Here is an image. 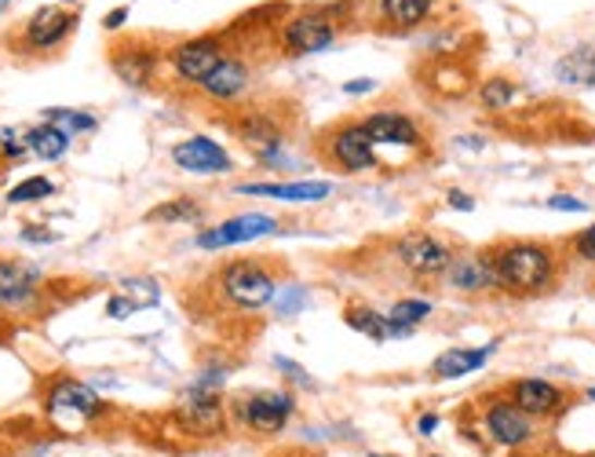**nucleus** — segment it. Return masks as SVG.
Instances as JSON below:
<instances>
[{"label": "nucleus", "instance_id": "1", "mask_svg": "<svg viewBox=\"0 0 595 457\" xmlns=\"http://www.w3.org/2000/svg\"><path fill=\"white\" fill-rule=\"evenodd\" d=\"M489 260H494L497 293L515 300L545 297L562 278L559 249L537 238H508V242L489 245Z\"/></svg>", "mask_w": 595, "mask_h": 457}, {"label": "nucleus", "instance_id": "41", "mask_svg": "<svg viewBox=\"0 0 595 457\" xmlns=\"http://www.w3.org/2000/svg\"><path fill=\"white\" fill-rule=\"evenodd\" d=\"M435 429H438V413H421L416 418V432L421 435H435Z\"/></svg>", "mask_w": 595, "mask_h": 457}, {"label": "nucleus", "instance_id": "15", "mask_svg": "<svg viewBox=\"0 0 595 457\" xmlns=\"http://www.w3.org/2000/svg\"><path fill=\"white\" fill-rule=\"evenodd\" d=\"M45 407H48V413H73V418H81V421H92L102 413V399L88 388V384L62 377L51 384Z\"/></svg>", "mask_w": 595, "mask_h": 457}, {"label": "nucleus", "instance_id": "10", "mask_svg": "<svg viewBox=\"0 0 595 457\" xmlns=\"http://www.w3.org/2000/svg\"><path fill=\"white\" fill-rule=\"evenodd\" d=\"M278 231V220L267 213H242V216H231V220L216 224V227H205L197 234V245L202 249H227V245H245V242H256V238H267Z\"/></svg>", "mask_w": 595, "mask_h": 457}, {"label": "nucleus", "instance_id": "9", "mask_svg": "<svg viewBox=\"0 0 595 457\" xmlns=\"http://www.w3.org/2000/svg\"><path fill=\"white\" fill-rule=\"evenodd\" d=\"M442 282L453 293L478 297V293H497V275H494V260L489 249H467V253H453V264L446 267Z\"/></svg>", "mask_w": 595, "mask_h": 457}, {"label": "nucleus", "instance_id": "26", "mask_svg": "<svg viewBox=\"0 0 595 457\" xmlns=\"http://www.w3.org/2000/svg\"><path fill=\"white\" fill-rule=\"evenodd\" d=\"M432 300H416V297H402V300H394V304L388 308V318L394 322V326H402V329H413L416 334V326L421 322L432 318Z\"/></svg>", "mask_w": 595, "mask_h": 457}, {"label": "nucleus", "instance_id": "13", "mask_svg": "<svg viewBox=\"0 0 595 457\" xmlns=\"http://www.w3.org/2000/svg\"><path fill=\"white\" fill-rule=\"evenodd\" d=\"M73 29H77V15L73 12H62V8H37L23 26V45L34 51L59 48Z\"/></svg>", "mask_w": 595, "mask_h": 457}, {"label": "nucleus", "instance_id": "7", "mask_svg": "<svg viewBox=\"0 0 595 457\" xmlns=\"http://www.w3.org/2000/svg\"><path fill=\"white\" fill-rule=\"evenodd\" d=\"M483 432L489 443L497 446H508V450H519V446H530L534 443V418H526L523 410L515 407L508 396L500 399H489L483 407Z\"/></svg>", "mask_w": 595, "mask_h": 457}, {"label": "nucleus", "instance_id": "34", "mask_svg": "<svg viewBox=\"0 0 595 457\" xmlns=\"http://www.w3.org/2000/svg\"><path fill=\"white\" fill-rule=\"evenodd\" d=\"M0 151H4L8 158H23V154L29 151L26 136H23V132H15V129H0Z\"/></svg>", "mask_w": 595, "mask_h": 457}, {"label": "nucleus", "instance_id": "2", "mask_svg": "<svg viewBox=\"0 0 595 457\" xmlns=\"http://www.w3.org/2000/svg\"><path fill=\"white\" fill-rule=\"evenodd\" d=\"M343 34V8L337 4H315L292 12L278 29V45L286 56H318L329 51Z\"/></svg>", "mask_w": 595, "mask_h": 457}, {"label": "nucleus", "instance_id": "6", "mask_svg": "<svg viewBox=\"0 0 595 457\" xmlns=\"http://www.w3.org/2000/svg\"><path fill=\"white\" fill-rule=\"evenodd\" d=\"M453 253L457 249L432 231H410L394 242V260L416 278H442L453 264Z\"/></svg>", "mask_w": 595, "mask_h": 457}, {"label": "nucleus", "instance_id": "33", "mask_svg": "<svg viewBox=\"0 0 595 457\" xmlns=\"http://www.w3.org/2000/svg\"><path fill=\"white\" fill-rule=\"evenodd\" d=\"M275 300H278L281 315H296L300 304L307 300V289L304 286H289V289H281V297H275Z\"/></svg>", "mask_w": 595, "mask_h": 457}, {"label": "nucleus", "instance_id": "25", "mask_svg": "<svg viewBox=\"0 0 595 457\" xmlns=\"http://www.w3.org/2000/svg\"><path fill=\"white\" fill-rule=\"evenodd\" d=\"M26 147L37 154V158H45V161H59L62 154H66L70 147V136L66 132H59L56 124H37V129H29L26 132Z\"/></svg>", "mask_w": 595, "mask_h": 457}, {"label": "nucleus", "instance_id": "44", "mask_svg": "<svg viewBox=\"0 0 595 457\" xmlns=\"http://www.w3.org/2000/svg\"><path fill=\"white\" fill-rule=\"evenodd\" d=\"M369 457H399V454H369Z\"/></svg>", "mask_w": 595, "mask_h": 457}, {"label": "nucleus", "instance_id": "39", "mask_svg": "<svg viewBox=\"0 0 595 457\" xmlns=\"http://www.w3.org/2000/svg\"><path fill=\"white\" fill-rule=\"evenodd\" d=\"M275 366L278 370H286V377H292V381H300V384H304V388H311V377H307V373H300V366H296V362H292V359H275Z\"/></svg>", "mask_w": 595, "mask_h": 457}, {"label": "nucleus", "instance_id": "4", "mask_svg": "<svg viewBox=\"0 0 595 457\" xmlns=\"http://www.w3.org/2000/svg\"><path fill=\"white\" fill-rule=\"evenodd\" d=\"M219 289L234 308L259 311L278 297V275L270 272L264 260H231L219 272Z\"/></svg>", "mask_w": 595, "mask_h": 457}, {"label": "nucleus", "instance_id": "45", "mask_svg": "<svg viewBox=\"0 0 595 457\" xmlns=\"http://www.w3.org/2000/svg\"><path fill=\"white\" fill-rule=\"evenodd\" d=\"M584 396H588V399H595V388H588V392H584Z\"/></svg>", "mask_w": 595, "mask_h": 457}, {"label": "nucleus", "instance_id": "24", "mask_svg": "<svg viewBox=\"0 0 595 457\" xmlns=\"http://www.w3.org/2000/svg\"><path fill=\"white\" fill-rule=\"evenodd\" d=\"M556 77L573 88H595V48L581 45L556 62Z\"/></svg>", "mask_w": 595, "mask_h": 457}, {"label": "nucleus", "instance_id": "35", "mask_svg": "<svg viewBox=\"0 0 595 457\" xmlns=\"http://www.w3.org/2000/svg\"><path fill=\"white\" fill-rule=\"evenodd\" d=\"M545 205L551 213H588V202L573 199V194H551Z\"/></svg>", "mask_w": 595, "mask_h": 457}, {"label": "nucleus", "instance_id": "11", "mask_svg": "<svg viewBox=\"0 0 595 457\" xmlns=\"http://www.w3.org/2000/svg\"><path fill=\"white\" fill-rule=\"evenodd\" d=\"M505 396L515 402L519 410L526 413V418H556V413L567 407V392L559 388V384H551L545 377H519L508 384Z\"/></svg>", "mask_w": 595, "mask_h": 457}, {"label": "nucleus", "instance_id": "32", "mask_svg": "<svg viewBox=\"0 0 595 457\" xmlns=\"http://www.w3.org/2000/svg\"><path fill=\"white\" fill-rule=\"evenodd\" d=\"M570 249H573V256L584 260V264H595V224L581 227V231L570 238Z\"/></svg>", "mask_w": 595, "mask_h": 457}, {"label": "nucleus", "instance_id": "16", "mask_svg": "<svg viewBox=\"0 0 595 457\" xmlns=\"http://www.w3.org/2000/svg\"><path fill=\"white\" fill-rule=\"evenodd\" d=\"M438 0H377V26L388 34H410L435 15Z\"/></svg>", "mask_w": 595, "mask_h": 457}, {"label": "nucleus", "instance_id": "30", "mask_svg": "<svg viewBox=\"0 0 595 457\" xmlns=\"http://www.w3.org/2000/svg\"><path fill=\"white\" fill-rule=\"evenodd\" d=\"M197 213H202V205H197L194 199H175V202L158 205V209H150L146 213V220L150 224H186V220H194Z\"/></svg>", "mask_w": 595, "mask_h": 457}, {"label": "nucleus", "instance_id": "36", "mask_svg": "<svg viewBox=\"0 0 595 457\" xmlns=\"http://www.w3.org/2000/svg\"><path fill=\"white\" fill-rule=\"evenodd\" d=\"M135 311H139V308H135V300H132V297H121V293H118V297H110V300H107V315H110V318H118V322H121V318H129V315H135Z\"/></svg>", "mask_w": 595, "mask_h": 457}, {"label": "nucleus", "instance_id": "20", "mask_svg": "<svg viewBox=\"0 0 595 457\" xmlns=\"http://www.w3.org/2000/svg\"><path fill=\"white\" fill-rule=\"evenodd\" d=\"M248 81H253V70H248V62L238 59V56H227L212 70V74L205 77L202 92H205L208 99H216V103H231V99H238L248 88Z\"/></svg>", "mask_w": 595, "mask_h": 457}, {"label": "nucleus", "instance_id": "19", "mask_svg": "<svg viewBox=\"0 0 595 457\" xmlns=\"http://www.w3.org/2000/svg\"><path fill=\"white\" fill-rule=\"evenodd\" d=\"M110 67L113 74H118L124 85L132 88H146L154 81V74H158V56H154L150 48L143 45H118L110 56Z\"/></svg>", "mask_w": 595, "mask_h": 457}, {"label": "nucleus", "instance_id": "5", "mask_svg": "<svg viewBox=\"0 0 595 457\" xmlns=\"http://www.w3.org/2000/svg\"><path fill=\"white\" fill-rule=\"evenodd\" d=\"M238 421L242 429L256 435H278L289 424V418L296 413V396L286 388H267V392H248L238 399Z\"/></svg>", "mask_w": 595, "mask_h": 457}, {"label": "nucleus", "instance_id": "3", "mask_svg": "<svg viewBox=\"0 0 595 457\" xmlns=\"http://www.w3.org/2000/svg\"><path fill=\"white\" fill-rule=\"evenodd\" d=\"M377 151L380 147L373 143L369 129H365L362 118L340 121V124H332V129H326L318 136L321 161L332 165V169H340V172H348V176L377 169V165H380Z\"/></svg>", "mask_w": 595, "mask_h": 457}, {"label": "nucleus", "instance_id": "29", "mask_svg": "<svg viewBox=\"0 0 595 457\" xmlns=\"http://www.w3.org/2000/svg\"><path fill=\"white\" fill-rule=\"evenodd\" d=\"M56 194V183L48 180V176H29V180L15 183L12 191H8V202L12 205H29V202H45Z\"/></svg>", "mask_w": 595, "mask_h": 457}, {"label": "nucleus", "instance_id": "43", "mask_svg": "<svg viewBox=\"0 0 595 457\" xmlns=\"http://www.w3.org/2000/svg\"><path fill=\"white\" fill-rule=\"evenodd\" d=\"M8 8H12V0H0V15H4V12H8Z\"/></svg>", "mask_w": 595, "mask_h": 457}, {"label": "nucleus", "instance_id": "12", "mask_svg": "<svg viewBox=\"0 0 595 457\" xmlns=\"http://www.w3.org/2000/svg\"><path fill=\"white\" fill-rule=\"evenodd\" d=\"M365 129L377 147H402V151H421L424 147V132L410 113L402 110H377L365 113Z\"/></svg>", "mask_w": 595, "mask_h": 457}, {"label": "nucleus", "instance_id": "38", "mask_svg": "<svg viewBox=\"0 0 595 457\" xmlns=\"http://www.w3.org/2000/svg\"><path fill=\"white\" fill-rule=\"evenodd\" d=\"M446 205H450V209H457V213H472L475 209V199L467 191H457V187H453V191L446 194Z\"/></svg>", "mask_w": 595, "mask_h": 457}, {"label": "nucleus", "instance_id": "21", "mask_svg": "<svg viewBox=\"0 0 595 457\" xmlns=\"http://www.w3.org/2000/svg\"><path fill=\"white\" fill-rule=\"evenodd\" d=\"M494 351H497V340L494 345H483V348H446L442 356L432 362V377L435 381H461V377H467V373L483 370Z\"/></svg>", "mask_w": 595, "mask_h": 457}, {"label": "nucleus", "instance_id": "22", "mask_svg": "<svg viewBox=\"0 0 595 457\" xmlns=\"http://www.w3.org/2000/svg\"><path fill=\"white\" fill-rule=\"evenodd\" d=\"M343 322L354 329V334L377 340V345H384V340H402V337H413V329H402L394 326V322L388 318V311H377V308H365V304H351L348 311H343Z\"/></svg>", "mask_w": 595, "mask_h": 457}, {"label": "nucleus", "instance_id": "18", "mask_svg": "<svg viewBox=\"0 0 595 457\" xmlns=\"http://www.w3.org/2000/svg\"><path fill=\"white\" fill-rule=\"evenodd\" d=\"M238 194H256V199L275 202H326L332 194V183L326 180H296V183H238Z\"/></svg>", "mask_w": 595, "mask_h": 457}, {"label": "nucleus", "instance_id": "46", "mask_svg": "<svg viewBox=\"0 0 595 457\" xmlns=\"http://www.w3.org/2000/svg\"><path fill=\"white\" fill-rule=\"evenodd\" d=\"M427 457H442V454H427Z\"/></svg>", "mask_w": 595, "mask_h": 457}, {"label": "nucleus", "instance_id": "27", "mask_svg": "<svg viewBox=\"0 0 595 457\" xmlns=\"http://www.w3.org/2000/svg\"><path fill=\"white\" fill-rule=\"evenodd\" d=\"M519 96V85L511 77H486L483 88H478V103H483L486 110H508L511 103Z\"/></svg>", "mask_w": 595, "mask_h": 457}, {"label": "nucleus", "instance_id": "37", "mask_svg": "<svg viewBox=\"0 0 595 457\" xmlns=\"http://www.w3.org/2000/svg\"><path fill=\"white\" fill-rule=\"evenodd\" d=\"M343 96H369V92H377V81L373 77H359V81H343Z\"/></svg>", "mask_w": 595, "mask_h": 457}, {"label": "nucleus", "instance_id": "28", "mask_svg": "<svg viewBox=\"0 0 595 457\" xmlns=\"http://www.w3.org/2000/svg\"><path fill=\"white\" fill-rule=\"evenodd\" d=\"M45 121L56 124L59 132L66 136H81V132H96L99 121L92 113H81V110H66V107H56V110H45Z\"/></svg>", "mask_w": 595, "mask_h": 457}, {"label": "nucleus", "instance_id": "8", "mask_svg": "<svg viewBox=\"0 0 595 457\" xmlns=\"http://www.w3.org/2000/svg\"><path fill=\"white\" fill-rule=\"evenodd\" d=\"M227 59V48L223 40L216 34H205V37H191V40H180L172 51H169V62L175 70V77L186 81V85H205V77L212 74L219 62Z\"/></svg>", "mask_w": 595, "mask_h": 457}, {"label": "nucleus", "instance_id": "31", "mask_svg": "<svg viewBox=\"0 0 595 457\" xmlns=\"http://www.w3.org/2000/svg\"><path fill=\"white\" fill-rule=\"evenodd\" d=\"M129 297L135 300V308H154L158 304V297H161V289L150 282V278H129Z\"/></svg>", "mask_w": 595, "mask_h": 457}, {"label": "nucleus", "instance_id": "23", "mask_svg": "<svg viewBox=\"0 0 595 457\" xmlns=\"http://www.w3.org/2000/svg\"><path fill=\"white\" fill-rule=\"evenodd\" d=\"M186 421L197 424V432L219 429V421H223V399H219V392L194 384V388L186 392Z\"/></svg>", "mask_w": 595, "mask_h": 457}, {"label": "nucleus", "instance_id": "42", "mask_svg": "<svg viewBox=\"0 0 595 457\" xmlns=\"http://www.w3.org/2000/svg\"><path fill=\"white\" fill-rule=\"evenodd\" d=\"M26 242H56V234L51 231H23Z\"/></svg>", "mask_w": 595, "mask_h": 457}, {"label": "nucleus", "instance_id": "40", "mask_svg": "<svg viewBox=\"0 0 595 457\" xmlns=\"http://www.w3.org/2000/svg\"><path fill=\"white\" fill-rule=\"evenodd\" d=\"M124 19H129V8H113V12L102 19V29H121Z\"/></svg>", "mask_w": 595, "mask_h": 457}, {"label": "nucleus", "instance_id": "17", "mask_svg": "<svg viewBox=\"0 0 595 457\" xmlns=\"http://www.w3.org/2000/svg\"><path fill=\"white\" fill-rule=\"evenodd\" d=\"M40 272L26 260H0V308H23L37 293Z\"/></svg>", "mask_w": 595, "mask_h": 457}, {"label": "nucleus", "instance_id": "14", "mask_svg": "<svg viewBox=\"0 0 595 457\" xmlns=\"http://www.w3.org/2000/svg\"><path fill=\"white\" fill-rule=\"evenodd\" d=\"M172 161L180 165L183 172H197V176H216V172H231L234 169L231 154H227L216 140H208V136H191L183 143H175Z\"/></svg>", "mask_w": 595, "mask_h": 457}]
</instances>
